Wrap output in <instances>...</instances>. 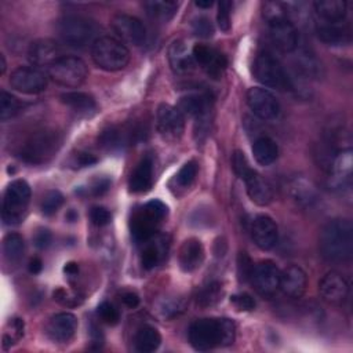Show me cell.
<instances>
[{"mask_svg":"<svg viewBox=\"0 0 353 353\" xmlns=\"http://www.w3.org/2000/svg\"><path fill=\"white\" fill-rule=\"evenodd\" d=\"M98 317L102 323L108 324V325H116L120 320V313L119 310L114 307V305H112L110 302H102L98 309H97Z\"/></svg>","mask_w":353,"mask_h":353,"instance_id":"obj_45","label":"cell"},{"mask_svg":"<svg viewBox=\"0 0 353 353\" xmlns=\"http://www.w3.org/2000/svg\"><path fill=\"white\" fill-rule=\"evenodd\" d=\"M182 310H183V305L179 299H165L160 305V313L168 319L179 314Z\"/></svg>","mask_w":353,"mask_h":353,"instance_id":"obj_51","label":"cell"},{"mask_svg":"<svg viewBox=\"0 0 353 353\" xmlns=\"http://www.w3.org/2000/svg\"><path fill=\"white\" fill-rule=\"evenodd\" d=\"M77 330V317L69 312H61L54 314L46 327L47 336L58 343L69 342Z\"/></svg>","mask_w":353,"mask_h":353,"instance_id":"obj_18","label":"cell"},{"mask_svg":"<svg viewBox=\"0 0 353 353\" xmlns=\"http://www.w3.org/2000/svg\"><path fill=\"white\" fill-rule=\"evenodd\" d=\"M109 188H110V181L108 178H98L91 183L88 190L92 196H102L105 192H108Z\"/></svg>","mask_w":353,"mask_h":353,"instance_id":"obj_54","label":"cell"},{"mask_svg":"<svg viewBox=\"0 0 353 353\" xmlns=\"http://www.w3.org/2000/svg\"><path fill=\"white\" fill-rule=\"evenodd\" d=\"M61 102L65 106H68L72 112H74L77 116H83V117L92 116L98 109V105L94 97L81 91L63 92L61 95Z\"/></svg>","mask_w":353,"mask_h":353,"instance_id":"obj_29","label":"cell"},{"mask_svg":"<svg viewBox=\"0 0 353 353\" xmlns=\"http://www.w3.org/2000/svg\"><path fill=\"white\" fill-rule=\"evenodd\" d=\"M65 218H66L69 222H74V221H77V214H76L73 210H69L68 214L65 215Z\"/></svg>","mask_w":353,"mask_h":353,"instance_id":"obj_60","label":"cell"},{"mask_svg":"<svg viewBox=\"0 0 353 353\" xmlns=\"http://www.w3.org/2000/svg\"><path fill=\"white\" fill-rule=\"evenodd\" d=\"M178 110L183 116L200 117L203 114L210 113L211 110V98L205 94H192L182 97L178 103Z\"/></svg>","mask_w":353,"mask_h":353,"instance_id":"obj_32","label":"cell"},{"mask_svg":"<svg viewBox=\"0 0 353 353\" xmlns=\"http://www.w3.org/2000/svg\"><path fill=\"white\" fill-rule=\"evenodd\" d=\"M63 272L68 276H76L79 273V265L76 262H68V263H65Z\"/></svg>","mask_w":353,"mask_h":353,"instance_id":"obj_58","label":"cell"},{"mask_svg":"<svg viewBox=\"0 0 353 353\" xmlns=\"http://www.w3.org/2000/svg\"><path fill=\"white\" fill-rule=\"evenodd\" d=\"M222 295V288L219 283H210L204 285L197 294V303L201 306L215 305Z\"/></svg>","mask_w":353,"mask_h":353,"instance_id":"obj_42","label":"cell"},{"mask_svg":"<svg viewBox=\"0 0 353 353\" xmlns=\"http://www.w3.org/2000/svg\"><path fill=\"white\" fill-rule=\"evenodd\" d=\"M252 73L255 79L265 87L276 90H292V80L277 58L270 52H259L252 63Z\"/></svg>","mask_w":353,"mask_h":353,"instance_id":"obj_6","label":"cell"},{"mask_svg":"<svg viewBox=\"0 0 353 353\" xmlns=\"http://www.w3.org/2000/svg\"><path fill=\"white\" fill-rule=\"evenodd\" d=\"M252 154L259 165H270L277 160L279 146L270 137H259L252 143Z\"/></svg>","mask_w":353,"mask_h":353,"instance_id":"obj_33","label":"cell"},{"mask_svg":"<svg viewBox=\"0 0 353 353\" xmlns=\"http://www.w3.org/2000/svg\"><path fill=\"white\" fill-rule=\"evenodd\" d=\"M63 201H65V197L59 190H48L41 199V204H40L41 212L44 215H52L63 205Z\"/></svg>","mask_w":353,"mask_h":353,"instance_id":"obj_40","label":"cell"},{"mask_svg":"<svg viewBox=\"0 0 353 353\" xmlns=\"http://www.w3.org/2000/svg\"><path fill=\"white\" fill-rule=\"evenodd\" d=\"M192 55L194 62L214 77H219L226 66V58L205 44H196L192 48Z\"/></svg>","mask_w":353,"mask_h":353,"instance_id":"obj_23","label":"cell"},{"mask_svg":"<svg viewBox=\"0 0 353 353\" xmlns=\"http://www.w3.org/2000/svg\"><path fill=\"white\" fill-rule=\"evenodd\" d=\"M317 17L327 22H342L347 12V3L345 0H319L313 3Z\"/></svg>","mask_w":353,"mask_h":353,"instance_id":"obj_31","label":"cell"},{"mask_svg":"<svg viewBox=\"0 0 353 353\" xmlns=\"http://www.w3.org/2000/svg\"><path fill=\"white\" fill-rule=\"evenodd\" d=\"M245 189L248 197L261 207H265L273 201L274 193L272 185L262 176L259 175L255 170H252L244 179Z\"/></svg>","mask_w":353,"mask_h":353,"instance_id":"obj_24","label":"cell"},{"mask_svg":"<svg viewBox=\"0 0 353 353\" xmlns=\"http://www.w3.org/2000/svg\"><path fill=\"white\" fill-rule=\"evenodd\" d=\"M287 190H288V194H290L291 200L302 208H307V207L313 205L317 201V189H316V186L303 176L292 178L288 182Z\"/></svg>","mask_w":353,"mask_h":353,"instance_id":"obj_27","label":"cell"},{"mask_svg":"<svg viewBox=\"0 0 353 353\" xmlns=\"http://www.w3.org/2000/svg\"><path fill=\"white\" fill-rule=\"evenodd\" d=\"M194 4H196L199 8H210V7L212 6V1H211V0H205V1L197 0Z\"/></svg>","mask_w":353,"mask_h":353,"instance_id":"obj_59","label":"cell"},{"mask_svg":"<svg viewBox=\"0 0 353 353\" xmlns=\"http://www.w3.org/2000/svg\"><path fill=\"white\" fill-rule=\"evenodd\" d=\"M156 127L163 139L176 142L181 139L185 130V116L178 108L161 103L156 112Z\"/></svg>","mask_w":353,"mask_h":353,"instance_id":"obj_10","label":"cell"},{"mask_svg":"<svg viewBox=\"0 0 353 353\" xmlns=\"http://www.w3.org/2000/svg\"><path fill=\"white\" fill-rule=\"evenodd\" d=\"M251 234L254 243L263 251L272 250L279 240V229L276 222L265 214H259L254 218L251 225Z\"/></svg>","mask_w":353,"mask_h":353,"instance_id":"obj_19","label":"cell"},{"mask_svg":"<svg viewBox=\"0 0 353 353\" xmlns=\"http://www.w3.org/2000/svg\"><path fill=\"white\" fill-rule=\"evenodd\" d=\"M21 102L12 94L1 90L0 92V120L7 121L15 117L21 110Z\"/></svg>","mask_w":353,"mask_h":353,"instance_id":"obj_38","label":"cell"},{"mask_svg":"<svg viewBox=\"0 0 353 353\" xmlns=\"http://www.w3.org/2000/svg\"><path fill=\"white\" fill-rule=\"evenodd\" d=\"M98 142L103 149L114 150L120 148L123 142H125V134L123 132V130L117 127H109L102 131V134L98 138Z\"/></svg>","mask_w":353,"mask_h":353,"instance_id":"obj_39","label":"cell"},{"mask_svg":"<svg viewBox=\"0 0 353 353\" xmlns=\"http://www.w3.org/2000/svg\"><path fill=\"white\" fill-rule=\"evenodd\" d=\"M121 302L128 309H135L139 305V296L132 291H125L121 294Z\"/></svg>","mask_w":353,"mask_h":353,"instance_id":"obj_55","label":"cell"},{"mask_svg":"<svg viewBox=\"0 0 353 353\" xmlns=\"http://www.w3.org/2000/svg\"><path fill=\"white\" fill-rule=\"evenodd\" d=\"M250 280L261 296L270 298L280 290V269L270 259L261 261L254 266Z\"/></svg>","mask_w":353,"mask_h":353,"instance_id":"obj_11","label":"cell"},{"mask_svg":"<svg viewBox=\"0 0 353 353\" xmlns=\"http://www.w3.org/2000/svg\"><path fill=\"white\" fill-rule=\"evenodd\" d=\"M62 57L58 43L51 39H39L29 46L28 58L36 66H51L58 58Z\"/></svg>","mask_w":353,"mask_h":353,"instance_id":"obj_20","label":"cell"},{"mask_svg":"<svg viewBox=\"0 0 353 353\" xmlns=\"http://www.w3.org/2000/svg\"><path fill=\"white\" fill-rule=\"evenodd\" d=\"M30 201V186L23 179L12 181L3 197V211L1 216L4 223L17 225L19 223L28 211V205Z\"/></svg>","mask_w":353,"mask_h":353,"instance_id":"obj_7","label":"cell"},{"mask_svg":"<svg viewBox=\"0 0 353 353\" xmlns=\"http://www.w3.org/2000/svg\"><path fill=\"white\" fill-rule=\"evenodd\" d=\"M91 58L98 68L106 72H117L128 65L130 51L121 40L101 36L91 46Z\"/></svg>","mask_w":353,"mask_h":353,"instance_id":"obj_4","label":"cell"},{"mask_svg":"<svg viewBox=\"0 0 353 353\" xmlns=\"http://www.w3.org/2000/svg\"><path fill=\"white\" fill-rule=\"evenodd\" d=\"M25 250L23 237L19 233H8L3 239V256L8 263H17L22 258Z\"/></svg>","mask_w":353,"mask_h":353,"instance_id":"obj_36","label":"cell"},{"mask_svg":"<svg viewBox=\"0 0 353 353\" xmlns=\"http://www.w3.org/2000/svg\"><path fill=\"white\" fill-rule=\"evenodd\" d=\"M295 68L301 74L310 79L319 77L321 72V65L317 58L306 50L298 51V54L295 55Z\"/></svg>","mask_w":353,"mask_h":353,"instance_id":"obj_37","label":"cell"},{"mask_svg":"<svg viewBox=\"0 0 353 353\" xmlns=\"http://www.w3.org/2000/svg\"><path fill=\"white\" fill-rule=\"evenodd\" d=\"M232 168H233L234 174H236L239 178H241V179H244V178L252 171V168L250 167V163H248L247 157H245L244 153L240 152V150H236V152L233 153V156H232Z\"/></svg>","mask_w":353,"mask_h":353,"instance_id":"obj_47","label":"cell"},{"mask_svg":"<svg viewBox=\"0 0 353 353\" xmlns=\"http://www.w3.org/2000/svg\"><path fill=\"white\" fill-rule=\"evenodd\" d=\"M163 219L156 216L152 211L143 205L142 208L137 210L130 221V230L131 236L137 243H145L157 234V229Z\"/></svg>","mask_w":353,"mask_h":353,"instance_id":"obj_16","label":"cell"},{"mask_svg":"<svg viewBox=\"0 0 353 353\" xmlns=\"http://www.w3.org/2000/svg\"><path fill=\"white\" fill-rule=\"evenodd\" d=\"M262 14L266 22L269 23L272 21L288 17V8L279 1H266L262 6Z\"/></svg>","mask_w":353,"mask_h":353,"instance_id":"obj_44","label":"cell"},{"mask_svg":"<svg viewBox=\"0 0 353 353\" xmlns=\"http://www.w3.org/2000/svg\"><path fill=\"white\" fill-rule=\"evenodd\" d=\"M88 74L85 62L74 55H62L48 68V77L63 87L81 85Z\"/></svg>","mask_w":353,"mask_h":353,"instance_id":"obj_8","label":"cell"},{"mask_svg":"<svg viewBox=\"0 0 353 353\" xmlns=\"http://www.w3.org/2000/svg\"><path fill=\"white\" fill-rule=\"evenodd\" d=\"M168 62L171 69L178 73L183 74L193 69V55L189 50L188 44L183 40H175L168 47Z\"/></svg>","mask_w":353,"mask_h":353,"instance_id":"obj_30","label":"cell"},{"mask_svg":"<svg viewBox=\"0 0 353 353\" xmlns=\"http://www.w3.org/2000/svg\"><path fill=\"white\" fill-rule=\"evenodd\" d=\"M239 279L243 281H247L251 279V273L254 269V265L250 259V256L245 252H240L239 255Z\"/></svg>","mask_w":353,"mask_h":353,"instance_id":"obj_52","label":"cell"},{"mask_svg":"<svg viewBox=\"0 0 353 353\" xmlns=\"http://www.w3.org/2000/svg\"><path fill=\"white\" fill-rule=\"evenodd\" d=\"M179 266L183 272H194L204 261V247L199 239L190 237L185 240L178 254Z\"/></svg>","mask_w":353,"mask_h":353,"instance_id":"obj_26","label":"cell"},{"mask_svg":"<svg viewBox=\"0 0 353 353\" xmlns=\"http://www.w3.org/2000/svg\"><path fill=\"white\" fill-rule=\"evenodd\" d=\"M143 7L152 19L167 22L175 15L178 10V3L170 0H152L145 1Z\"/></svg>","mask_w":353,"mask_h":353,"instance_id":"obj_35","label":"cell"},{"mask_svg":"<svg viewBox=\"0 0 353 353\" xmlns=\"http://www.w3.org/2000/svg\"><path fill=\"white\" fill-rule=\"evenodd\" d=\"M350 148L339 149L331 163L327 167L328 185L335 190L349 189L352 185V171H353V157Z\"/></svg>","mask_w":353,"mask_h":353,"instance_id":"obj_9","label":"cell"},{"mask_svg":"<svg viewBox=\"0 0 353 353\" xmlns=\"http://www.w3.org/2000/svg\"><path fill=\"white\" fill-rule=\"evenodd\" d=\"M319 250L328 262H347L353 255V225L349 219L335 218L320 230Z\"/></svg>","mask_w":353,"mask_h":353,"instance_id":"obj_1","label":"cell"},{"mask_svg":"<svg viewBox=\"0 0 353 353\" xmlns=\"http://www.w3.org/2000/svg\"><path fill=\"white\" fill-rule=\"evenodd\" d=\"M10 84L22 94H39L47 88V74L36 66H19L11 73Z\"/></svg>","mask_w":353,"mask_h":353,"instance_id":"obj_13","label":"cell"},{"mask_svg":"<svg viewBox=\"0 0 353 353\" xmlns=\"http://www.w3.org/2000/svg\"><path fill=\"white\" fill-rule=\"evenodd\" d=\"M153 183V157L143 156L135 165L128 179V188L132 193H143L152 188Z\"/></svg>","mask_w":353,"mask_h":353,"instance_id":"obj_25","label":"cell"},{"mask_svg":"<svg viewBox=\"0 0 353 353\" xmlns=\"http://www.w3.org/2000/svg\"><path fill=\"white\" fill-rule=\"evenodd\" d=\"M33 243L39 250H44L51 243V233L48 229H39L33 237Z\"/></svg>","mask_w":353,"mask_h":353,"instance_id":"obj_53","label":"cell"},{"mask_svg":"<svg viewBox=\"0 0 353 353\" xmlns=\"http://www.w3.org/2000/svg\"><path fill=\"white\" fill-rule=\"evenodd\" d=\"M145 247L141 252V263L143 269L150 270L160 265L168 252V237L165 234H154L143 243Z\"/></svg>","mask_w":353,"mask_h":353,"instance_id":"obj_22","label":"cell"},{"mask_svg":"<svg viewBox=\"0 0 353 353\" xmlns=\"http://www.w3.org/2000/svg\"><path fill=\"white\" fill-rule=\"evenodd\" d=\"M316 36L320 41L328 46H343L350 43V28L342 22L320 23L316 26Z\"/></svg>","mask_w":353,"mask_h":353,"instance_id":"obj_28","label":"cell"},{"mask_svg":"<svg viewBox=\"0 0 353 353\" xmlns=\"http://www.w3.org/2000/svg\"><path fill=\"white\" fill-rule=\"evenodd\" d=\"M247 105L261 120L270 121L279 117L280 103L277 98L263 87H252L247 91Z\"/></svg>","mask_w":353,"mask_h":353,"instance_id":"obj_12","label":"cell"},{"mask_svg":"<svg viewBox=\"0 0 353 353\" xmlns=\"http://www.w3.org/2000/svg\"><path fill=\"white\" fill-rule=\"evenodd\" d=\"M197 171H199V167H197V163L194 160H190V161H186L181 170L178 171V174L175 175V182L178 183L179 188H189L196 176H197Z\"/></svg>","mask_w":353,"mask_h":353,"instance_id":"obj_43","label":"cell"},{"mask_svg":"<svg viewBox=\"0 0 353 353\" xmlns=\"http://www.w3.org/2000/svg\"><path fill=\"white\" fill-rule=\"evenodd\" d=\"M230 302L234 305V307L237 310H244V312H250L255 307V301L251 295L243 292V294H236L230 296Z\"/></svg>","mask_w":353,"mask_h":353,"instance_id":"obj_50","label":"cell"},{"mask_svg":"<svg viewBox=\"0 0 353 353\" xmlns=\"http://www.w3.org/2000/svg\"><path fill=\"white\" fill-rule=\"evenodd\" d=\"M232 1H221L218 4V12H216V22L218 26L222 32H229L232 26V19H230V11H232Z\"/></svg>","mask_w":353,"mask_h":353,"instance_id":"obj_46","label":"cell"},{"mask_svg":"<svg viewBox=\"0 0 353 353\" xmlns=\"http://www.w3.org/2000/svg\"><path fill=\"white\" fill-rule=\"evenodd\" d=\"M193 33L199 37H210L214 33V26L207 17H197L192 22Z\"/></svg>","mask_w":353,"mask_h":353,"instance_id":"obj_48","label":"cell"},{"mask_svg":"<svg viewBox=\"0 0 353 353\" xmlns=\"http://www.w3.org/2000/svg\"><path fill=\"white\" fill-rule=\"evenodd\" d=\"M193 349L205 352L216 346H229L236 338V325L230 319H200L188 331Z\"/></svg>","mask_w":353,"mask_h":353,"instance_id":"obj_2","label":"cell"},{"mask_svg":"<svg viewBox=\"0 0 353 353\" xmlns=\"http://www.w3.org/2000/svg\"><path fill=\"white\" fill-rule=\"evenodd\" d=\"M76 163L80 165V167H87V165H91V164H95L97 163V157L90 154V153H79L77 157H76Z\"/></svg>","mask_w":353,"mask_h":353,"instance_id":"obj_56","label":"cell"},{"mask_svg":"<svg viewBox=\"0 0 353 353\" xmlns=\"http://www.w3.org/2000/svg\"><path fill=\"white\" fill-rule=\"evenodd\" d=\"M161 343V335L160 332L152 327V325H143L141 327L134 338V345L138 352L142 353H150L159 349Z\"/></svg>","mask_w":353,"mask_h":353,"instance_id":"obj_34","label":"cell"},{"mask_svg":"<svg viewBox=\"0 0 353 353\" xmlns=\"http://www.w3.org/2000/svg\"><path fill=\"white\" fill-rule=\"evenodd\" d=\"M112 28L121 41L132 46H142L146 40V28L141 19L130 14H116L112 19Z\"/></svg>","mask_w":353,"mask_h":353,"instance_id":"obj_14","label":"cell"},{"mask_svg":"<svg viewBox=\"0 0 353 353\" xmlns=\"http://www.w3.org/2000/svg\"><path fill=\"white\" fill-rule=\"evenodd\" d=\"M90 219L95 226H106L112 221V214L105 207H92Z\"/></svg>","mask_w":353,"mask_h":353,"instance_id":"obj_49","label":"cell"},{"mask_svg":"<svg viewBox=\"0 0 353 353\" xmlns=\"http://www.w3.org/2000/svg\"><path fill=\"white\" fill-rule=\"evenodd\" d=\"M97 25L91 19L80 15H68L58 21L57 32L61 40L74 48H84L88 44H94L98 39Z\"/></svg>","mask_w":353,"mask_h":353,"instance_id":"obj_5","label":"cell"},{"mask_svg":"<svg viewBox=\"0 0 353 353\" xmlns=\"http://www.w3.org/2000/svg\"><path fill=\"white\" fill-rule=\"evenodd\" d=\"M268 25L270 40L279 50L284 52H292L298 48V30L295 25L288 19V17L272 21Z\"/></svg>","mask_w":353,"mask_h":353,"instance_id":"obj_15","label":"cell"},{"mask_svg":"<svg viewBox=\"0 0 353 353\" xmlns=\"http://www.w3.org/2000/svg\"><path fill=\"white\" fill-rule=\"evenodd\" d=\"M25 331V324L22 319L14 317L8 321V330L3 335V346L4 349H8L11 345L17 343L22 336Z\"/></svg>","mask_w":353,"mask_h":353,"instance_id":"obj_41","label":"cell"},{"mask_svg":"<svg viewBox=\"0 0 353 353\" xmlns=\"http://www.w3.org/2000/svg\"><path fill=\"white\" fill-rule=\"evenodd\" d=\"M62 137L58 131L44 128L33 132L21 146L18 156L28 164H44L59 150Z\"/></svg>","mask_w":353,"mask_h":353,"instance_id":"obj_3","label":"cell"},{"mask_svg":"<svg viewBox=\"0 0 353 353\" xmlns=\"http://www.w3.org/2000/svg\"><path fill=\"white\" fill-rule=\"evenodd\" d=\"M43 269V262L40 258H32L30 262H29V272L33 273V274H39Z\"/></svg>","mask_w":353,"mask_h":353,"instance_id":"obj_57","label":"cell"},{"mask_svg":"<svg viewBox=\"0 0 353 353\" xmlns=\"http://www.w3.org/2000/svg\"><path fill=\"white\" fill-rule=\"evenodd\" d=\"M306 273L298 265H288L280 270V290L291 298H301L306 291Z\"/></svg>","mask_w":353,"mask_h":353,"instance_id":"obj_21","label":"cell"},{"mask_svg":"<svg viewBox=\"0 0 353 353\" xmlns=\"http://www.w3.org/2000/svg\"><path fill=\"white\" fill-rule=\"evenodd\" d=\"M6 68H7V66H6V58H4V55L1 54V55H0V73H1V74L6 73Z\"/></svg>","mask_w":353,"mask_h":353,"instance_id":"obj_61","label":"cell"},{"mask_svg":"<svg viewBox=\"0 0 353 353\" xmlns=\"http://www.w3.org/2000/svg\"><path fill=\"white\" fill-rule=\"evenodd\" d=\"M319 291L327 303L341 305L349 295V283L341 273L328 272L320 280Z\"/></svg>","mask_w":353,"mask_h":353,"instance_id":"obj_17","label":"cell"}]
</instances>
